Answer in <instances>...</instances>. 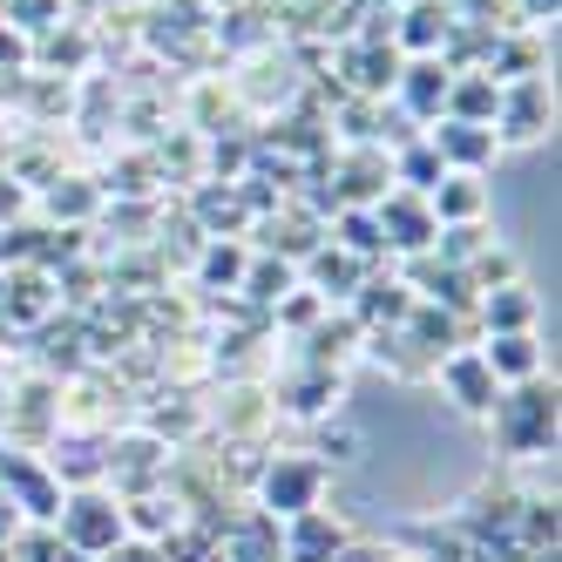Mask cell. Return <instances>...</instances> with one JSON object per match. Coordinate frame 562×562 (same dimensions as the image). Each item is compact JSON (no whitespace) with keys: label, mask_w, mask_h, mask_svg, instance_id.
<instances>
[{"label":"cell","mask_w":562,"mask_h":562,"mask_svg":"<svg viewBox=\"0 0 562 562\" xmlns=\"http://www.w3.org/2000/svg\"><path fill=\"white\" fill-rule=\"evenodd\" d=\"M488 434H495L502 461H542V454H555V380L502 386L495 414H488Z\"/></svg>","instance_id":"6da1fadb"},{"label":"cell","mask_w":562,"mask_h":562,"mask_svg":"<svg viewBox=\"0 0 562 562\" xmlns=\"http://www.w3.org/2000/svg\"><path fill=\"white\" fill-rule=\"evenodd\" d=\"M48 529H55L61 549H75L82 562H102L115 542L130 536V515H123V495H115V488H68L61 515L48 521Z\"/></svg>","instance_id":"7a4b0ae2"},{"label":"cell","mask_w":562,"mask_h":562,"mask_svg":"<svg viewBox=\"0 0 562 562\" xmlns=\"http://www.w3.org/2000/svg\"><path fill=\"white\" fill-rule=\"evenodd\" d=\"M326 481H333V468L318 461V454H305V448L265 454V468H258V481H251L258 515H271V521H292V515H305V508H318V502H326Z\"/></svg>","instance_id":"3957f363"},{"label":"cell","mask_w":562,"mask_h":562,"mask_svg":"<svg viewBox=\"0 0 562 562\" xmlns=\"http://www.w3.org/2000/svg\"><path fill=\"white\" fill-rule=\"evenodd\" d=\"M0 495L14 502V515L27 521V529H48V521L61 515V481L48 474V461L42 454H27V448H8L0 440Z\"/></svg>","instance_id":"277c9868"},{"label":"cell","mask_w":562,"mask_h":562,"mask_svg":"<svg viewBox=\"0 0 562 562\" xmlns=\"http://www.w3.org/2000/svg\"><path fill=\"white\" fill-rule=\"evenodd\" d=\"M373 224H380V251L386 258H427L434 251V237H440V224H434V211H427V196L420 190H386V196H373Z\"/></svg>","instance_id":"5b68a950"},{"label":"cell","mask_w":562,"mask_h":562,"mask_svg":"<svg viewBox=\"0 0 562 562\" xmlns=\"http://www.w3.org/2000/svg\"><path fill=\"white\" fill-rule=\"evenodd\" d=\"M555 123V89H549V75H515V82H502V102H495V136L502 149H529L542 143Z\"/></svg>","instance_id":"8992f818"},{"label":"cell","mask_w":562,"mask_h":562,"mask_svg":"<svg viewBox=\"0 0 562 562\" xmlns=\"http://www.w3.org/2000/svg\"><path fill=\"white\" fill-rule=\"evenodd\" d=\"M346 542H352V521L326 502L292 515V521H278V562H339Z\"/></svg>","instance_id":"52a82bcc"},{"label":"cell","mask_w":562,"mask_h":562,"mask_svg":"<svg viewBox=\"0 0 562 562\" xmlns=\"http://www.w3.org/2000/svg\"><path fill=\"white\" fill-rule=\"evenodd\" d=\"M434 380H440V393L454 400V414H468V420H488L495 400H502V380L488 373V359H481L474 346H461V352H448V359H434Z\"/></svg>","instance_id":"ba28073f"},{"label":"cell","mask_w":562,"mask_h":562,"mask_svg":"<svg viewBox=\"0 0 562 562\" xmlns=\"http://www.w3.org/2000/svg\"><path fill=\"white\" fill-rule=\"evenodd\" d=\"M427 143L440 156V170H468V177H488L495 156H502V136L488 123H454V115H440L427 123Z\"/></svg>","instance_id":"9c48e42d"},{"label":"cell","mask_w":562,"mask_h":562,"mask_svg":"<svg viewBox=\"0 0 562 562\" xmlns=\"http://www.w3.org/2000/svg\"><path fill=\"white\" fill-rule=\"evenodd\" d=\"M346 305H352V326H359V333H400V326H407V312H414V292L400 285V271H393V278L367 271Z\"/></svg>","instance_id":"30bf717a"},{"label":"cell","mask_w":562,"mask_h":562,"mask_svg":"<svg viewBox=\"0 0 562 562\" xmlns=\"http://www.w3.org/2000/svg\"><path fill=\"white\" fill-rule=\"evenodd\" d=\"M448 82H454V68L440 61V55H414L407 68L393 75V95H400V109H407L414 123H440V109H448Z\"/></svg>","instance_id":"8fae6325"},{"label":"cell","mask_w":562,"mask_h":562,"mask_svg":"<svg viewBox=\"0 0 562 562\" xmlns=\"http://www.w3.org/2000/svg\"><path fill=\"white\" fill-rule=\"evenodd\" d=\"M454 0H414V8H400V21H393V55H440V42L454 34Z\"/></svg>","instance_id":"7c38bea8"},{"label":"cell","mask_w":562,"mask_h":562,"mask_svg":"<svg viewBox=\"0 0 562 562\" xmlns=\"http://www.w3.org/2000/svg\"><path fill=\"white\" fill-rule=\"evenodd\" d=\"M481 359H488V373L502 386H521V380H542V339L536 333H488L474 346Z\"/></svg>","instance_id":"4fadbf2b"},{"label":"cell","mask_w":562,"mask_h":562,"mask_svg":"<svg viewBox=\"0 0 562 562\" xmlns=\"http://www.w3.org/2000/svg\"><path fill=\"white\" fill-rule=\"evenodd\" d=\"M427 211H434L440 231H448V224H481V217H488V183L468 177V170H448L427 190Z\"/></svg>","instance_id":"5bb4252c"},{"label":"cell","mask_w":562,"mask_h":562,"mask_svg":"<svg viewBox=\"0 0 562 562\" xmlns=\"http://www.w3.org/2000/svg\"><path fill=\"white\" fill-rule=\"evenodd\" d=\"M474 312H481V333H536V318H542V305H536V292L521 285H495V292H481L474 299Z\"/></svg>","instance_id":"9a60e30c"},{"label":"cell","mask_w":562,"mask_h":562,"mask_svg":"<svg viewBox=\"0 0 562 562\" xmlns=\"http://www.w3.org/2000/svg\"><path fill=\"white\" fill-rule=\"evenodd\" d=\"M495 102H502V82H495V75H481V68H454V82H448V109H440V115H454V123H488V130H495Z\"/></svg>","instance_id":"2e32d148"},{"label":"cell","mask_w":562,"mask_h":562,"mask_svg":"<svg viewBox=\"0 0 562 562\" xmlns=\"http://www.w3.org/2000/svg\"><path fill=\"white\" fill-rule=\"evenodd\" d=\"M326 245L352 251L359 265H380V258H386V251H380V224H373V211H359V204L339 211V237H326Z\"/></svg>","instance_id":"e0dca14e"},{"label":"cell","mask_w":562,"mask_h":562,"mask_svg":"<svg viewBox=\"0 0 562 562\" xmlns=\"http://www.w3.org/2000/svg\"><path fill=\"white\" fill-rule=\"evenodd\" d=\"M386 170H393V183H400V190H420V196H427L440 177H448V170H440V156H434V143H427V136H420V143H407V149H400Z\"/></svg>","instance_id":"ac0fdd59"},{"label":"cell","mask_w":562,"mask_h":562,"mask_svg":"<svg viewBox=\"0 0 562 562\" xmlns=\"http://www.w3.org/2000/svg\"><path fill=\"white\" fill-rule=\"evenodd\" d=\"M245 271H251V251L245 245H211V258H204L211 285H217V278H224V285H245Z\"/></svg>","instance_id":"d6986e66"},{"label":"cell","mask_w":562,"mask_h":562,"mask_svg":"<svg viewBox=\"0 0 562 562\" xmlns=\"http://www.w3.org/2000/svg\"><path fill=\"white\" fill-rule=\"evenodd\" d=\"M102 562H170V555L156 549V542H143V536H123V542H115Z\"/></svg>","instance_id":"ffe728a7"},{"label":"cell","mask_w":562,"mask_h":562,"mask_svg":"<svg viewBox=\"0 0 562 562\" xmlns=\"http://www.w3.org/2000/svg\"><path fill=\"white\" fill-rule=\"evenodd\" d=\"M339 562H393V542H367V536H352L339 549Z\"/></svg>","instance_id":"44dd1931"},{"label":"cell","mask_w":562,"mask_h":562,"mask_svg":"<svg viewBox=\"0 0 562 562\" xmlns=\"http://www.w3.org/2000/svg\"><path fill=\"white\" fill-rule=\"evenodd\" d=\"M21 529H27V521L14 515V502H8V495H0V549H14V536H21Z\"/></svg>","instance_id":"7402d4cb"},{"label":"cell","mask_w":562,"mask_h":562,"mask_svg":"<svg viewBox=\"0 0 562 562\" xmlns=\"http://www.w3.org/2000/svg\"><path fill=\"white\" fill-rule=\"evenodd\" d=\"M515 8H521V21H529V27H549L555 21V0H515Z\"/></svg>","instance_id":"603a6c76"},{"label":"cell","mask_w":562,"mask_h":562,"mask_svg":"<svg viewBox=\"0 0 562 562\" xmlns=\"http://www.w3.org/2000/svg\"><path fill=\"white\" fill-rule=\"evenodd\" d=\"M393 562H440V555H414V549H393Z\"/></svg>","instance_id":"cb8c5ba5"},{"label":"cell","mask_w":562,"mask_h":562,"mask_svg":"<svg viewBox=\"0 0 562 562\" xmlns=\"http://www.w3.org/2000/svg\"><path fill=\"white\" fill-rule=\"evenodd\" d=\"M386 8H414V0H386Z\"/></svg>","instance_id":"d4e9b609"}]
</instances>
